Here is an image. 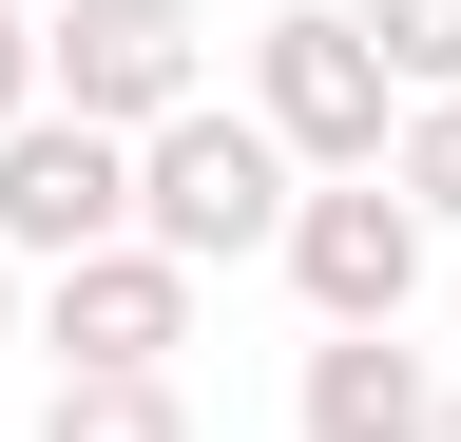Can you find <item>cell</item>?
Returning <instances> with one entry per match:
<instances>
[{"label":"cell","instance_id":"cell-4","mask_svg":"<svg viewBox=\"0 0 461 442\" xmlns=\"http://www.w3.org/2000/svg\"><path fill=\"white\" fill-rule=\"evenodd\" d=\"M135 231V135H96V116H20L0 135V250L20 269H77Z\"/></svg>","mask_w":461,"mask_h":442},{"label":"cell","instance_id":"cell-7","mask_svg":"<svg viewBox=\"0 0 461 442\" xmlns=\"http://www.w3.org/2000/svg\"><path fill=\"white\" fill-rule=\"evenodd\" d=\"M288 423L308 442H442V365L403 347V327H327L308 384H288Z\"/></svg>","mask_w":461,"mask_h":442},{"label":"cell","instance_id":"cell-2","mask_svg":"<svg viewBox=\"0 0 461 442\" xmlns=\"http://www.w3.org/2000/svg\"><path fill=\"white\" fill-rule=\"evenodd\" d=\"M250 116L288 174H384L403 154V77L346 39V0H288V20H250Z\"/></svg>","mask_w":461,"mask_h":442},{"label":"cell","instance_id":"cell-12","mask_svg":"<svg viewBox=\"0 0 461 442\" xmlns=\"http://www.w3.org/2000/svg\"><path fill=\"white\" fill-rule=\"evenodd\" d=\"M0 347H20V250H0Z\"/></svg>","mask_w":461,"mask_h":442},{"label":"cell","instance_id":"cell-6","mask_svg":"<svg viewBox=\"0 0 461 442\" xmlns=\"http://www.w3.org/2000/svg\"><path fill=\"white\" fill-rule=\"evenodd\" d=\"M288 289H308L327 327H403V308H423V212H403L384 174H308V212H288Z\"/></svg>","mask_w":461,"mask_h":442},{"label":"cell","instance_id":"cell-5","mask_svg":"<svg viewBox=\"0 0 461 442\" xmlns=\"http://www.w3.org/2000/svg\"><path fill=\"white\" fill-rule=\"evenodd\" d=\"M39 347H58V384H135V365H173V347H193V269L135 250V231L77 250V269L39 289Z\"/></svg>","mask_w":461,"mask_h":442},{"label":"cell","instance_id":"cell-3","mask_svg":"<svg viewBox=\"0 0 461 442\" xmlns=\"http://www.w3.org/2000/svg\"><path fill=\"white\" fill-rule=\"evenodd\" d=\"M193 96H212V20H193V0H58V20H39V116L173 135Z\"/></svg>","mask_w":461,"mask_h":442},{"label":"cell","instance_id":"cell-8","mask_svg":"<svg viewBox=\"0 0 461 442\" xmlns=\"http://www.w3.org/2000/svg\"><path fill=\"white\" fill-rule=\"evenodd\" d=\"M346 39H366L403 96H461V0H346Z\"/></svg>","mask_w":461,"mask_h":442},{"label":"cell","instance_id":"cell-11","mask_svg":"<svg viewBox=\"0 0 461 442\" xmlns=\"http://www.w3.org/2000/svg\"><path fill=\"white\" fill-rule=\"evenodd\" d=\"M20 116H39V20L0 0V135H20Z\"/></svg>","mask_w":461,"mask_h":442},{"label":"cell","instance_id":"cell-9","mask_svg":"<svg viewBox=\"0 0 461 442\" xmlns=\"http://www.w3.org/2000/svg\"><path fill=\"white\" fill-rule=\"evenodd\" d=\"M39 442H193V404H173V365H135V384H58Z\"/></svg>","mask_w":461,"mask_h":442},{"label":"cell","instance_id":"cell-10","mask_svg":"<svg viewBox=\"0 0 461 442\" xmlns=\"http://www.w3.org/2000/svg\"><path fill=\"white\" fill-rule=\"evenodd\" d=\"M384 193L423 212V231H461V96H403V154H384Z\"/></svg>","mask_w":461,"mask_h":442},{"label":"cell","instance_id":"cell-13","mask_svg":"<svg viewBox=\"0 0 461 442\" xmlns=\"http://www.w3.org/2000/svg\"><path fill=\"white\" fill-rule=\"evenodd\" d=\"M442 442H461V384H442Z\"/></svg>","mask_w":461,"mask_h":442},{"label":"cell","instance_id":"cell-1","mask_svg":"<svg viewBox=\"0 0 461 442\" xmlns=\"http://www.w3.org/2000/svg\"><path fill=\"white\" fill-rule=\"evenodd\" d=\"M288 212H308V174L269 154L250 96H193L173 135H135V250H173V269H250V250H288Z\"/></svg>","mask_w":461,"mask_h":442}]
</instances>
